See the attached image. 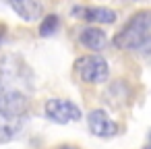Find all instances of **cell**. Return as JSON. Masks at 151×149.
<instances>
[{
  "label": "cell",
  "instance_id": "cell-5",
  "mask_svg": "<svg viewBox=\"0 0 151 149\" xmlns=\"http://www.w3.org/2000/svg\"><path fill=\"white\" fill-rule=\"evenodd\" d=\"M87 122H89V130L95 135V137H101V139H110L118 132V124L104 112V110H93L89 116H87Z\"/></svg>",
  "mask_w": 151,
  "mask_h": 149
},
{
  "label": "cell",
  "instance_id": "cell-6",
  "mask_svg": "<svg viewBox=\"0 0 151 149\" xmlns=\"http://www.w3.org/2000/svg\"><path fill=\"white\" fill-rule=\"evenodd\" d=\"M73 15H77V19L91 21V23H101V25H112L116 21V13L112 9H106V6H95V9H81V6H77L73 11Z\"/></svg>",
  "mask_w": 151,
  "mask_h": 149
},
{
  "label": "cell",
  "instance_id": "cell-4",
  "mask_svg": "<svg viewBox=\"0 0 151 149\" xmlns=\"http://www.w3.org/2000/svg\"><path fill=\"white\" fill-rule=\"evenodd\" d=\"M46 114L50 120L58 122V124H66V122H77L81 120V110L77 104L68 101V99H60V97H52L46 101Z\"/></svg>",
  "mask_w": 151,
  "mask_h": 149
},
{
  "label": "cell",
  "instance_id": "cell-8",
  "mask_svg": "<svg viewBox=\"0 0 151 149\" xmlns=\"http://www.w3.org/2000/svg\"><path fill=\"white\" fill-rule=\"evenodd\" d=\"M81 44L89 50H95L99 52L104 46H106V33L97 27H87L81 31Z\"/></svg>",
  "mask_w": 151,
  "mask_h": 149
},
{
  "label": "cell",
  "instance_id": "cell-1",
  "mask_svg": "<svg viewBox=\"0 0 151 149\" xmlns=\"http://www.w3.org/2000/svg\"><path fill=\"white\" fill-rule=\"evenodd\" d=\"M114 44L122 50H147L151 46V11L137 13L120 33H116Z\"/></svg>",
  "mask_w": 151,
  "mask_h": 149
},
{
  "label": "cell",
  "instance_id": "cell-10",
  "mask_svg": "<svg viewBox=\"0 0 151 149\" xmlns=\"http://www.w3.org/2000/svg\"><path fill=\"white\" fill-rule=\"evenodd\" d=\"M56 29H58V17H56V15H50V17H46L44 23L40 25V35H42V37H50Z\"/></svg>",
  "mask_w": 151,
  "mask_h": 149
},
{
  "label": "cell",
  "instance_id": "cell-2",
  "mask_svg": "<svg viewBox=\"0 0 151 149\" xmlns=\"http://www.w3.org/2000/svg\"><path fill=\"white\" fill-rule=\"evenodd\" d=\"M79 77L85 81V83H104L110 75V66L108 62L97 56V54H91V56H83L77 60L75 64Z\"/></svg>",
  "mask_w": 151,
  "mask_h": 149
},
{
  "label": "cell",
  "instance_id": "cell-3",
  "mask_svg": "<svg viewBox=\"0 0 151 149\" xmlns=\"http://www.w3.org/2000/svg\"><path fill=\"white\" fill-rule=\"evenodd\" d=\"M29 108V99L21 89H0V114L11 118H23Z\"/></svg>",
  "mask_w": 151,
  "mask_h": 149
},
{
  "label": "cell",
  "instance_id": "cell-11",
  "mask_svg": "<svg viewBox=\"0 0 151 149\" xmlns=\"http://www.w3.org/2000/svg\"><path fill=\"white\" fill-rule=\"evenodd\" d=\"M60 149H77V147H60Z\"/></svg>",
  "mask_w": 151,
  "mask_h": 149
},
{
  "label": "cell",
  "instance_id": "cell-9",
  "mask_svg": "<svg viewBox=\"0 0 151 149\" xmlns=\"http://www.w3.org/2000/svg\"><path fill=\"white\" fill-rule=\"evenodd\" d=\"M21 120L23 118H11V116H4L0 114V143L4 141H11L19 135L21 130Z\"/></svg>",
  "mask_w": 151,
  "mask_h": 149
},
{
  "label": "cell",
  "instance_id": "cell-7",
  "mask_svg": "<svg viewBox=\"0 0 151 149\" xmlns=\"http://www.w3.org/2000/svg\"><path fill=\"white\" fill-rule=\"evenodd\" d=\"M9 4L27 23H33L42 17V2L40 0H9Z\"/></svg>",
  "mask_w": 151,
  "mask_h": 149
},
{
  "label": "cell",
  "instance_id": "cell-12",
  "mask_svg": "<svg viewBox=\"0 0 151 149\" xmlns=\"http://www.w3.org/2000/svg\"><path fill=\"white\" fill-rule=\"evenodd\" d=\"M147 149H151V145H149V147H147Z\"/></svg>",
  "mask_w": 151,
  "mask_h": 149
}]
</instances>
